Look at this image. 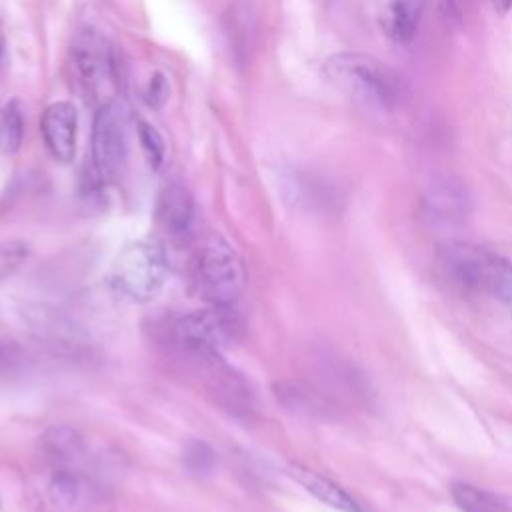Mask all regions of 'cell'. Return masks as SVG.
<instances>
[{
    "label": "cell",
    "instance_id": "obj_1",
    "mask_svg": "<svg viewBox=\"0 0 512 512\" xmlns=\"http://www.w3.org/2000/svg\"><path fill=\"white\" fill-rule=\"evenodd\" d=\"M440 276L462 294L512 300V260L472 242L448 240L436 254Z\"/></svg>",
    "mask_w": 512,
    "mask_h": 512
},
{
    "label": "cell",
    "instance_id": "obj_2",
    "mask_svg": "<svg viewBox=\"0 0 512 512\" xmlns=\"http://www.w3.org/2000/svg\"><path fill=\"white\" fill-rule=\"evenodd\" d=\"M324 76L340 94L362 108L384 112L400 100L398 76L370 54H332L324 62Z\"/></svg>",
    "mask_w": 512,
    "mask_h": 512
},
{
    "label": "cell",
    "instance_id": "obj_3",
    "mask_svg": "<svg viewBox=\"0 0 512 512\" xmlns=\"http://www.w3.org/2000/svg\"><path fill=\"white\" fill-rule=\"evenodd\" d=\"M244 332V322L234 304H210L176 320L172 340L188 360L220 356Z\"/></svg>",
    "mask_w": 512,
    "mask_h": 512
},
{
    "label": "cell",
    "instance_id": "obj_4",
    "mask_svg": "<svg viewBox=\"0 0 512 512\" xmlns=\"http://www.w3.org/2000/svg\"><path fill=\"white\" fill-rule=\"evenodd\" d=\"M198 294L210 304H234L242 294L246 272L236 250L220 236H206L192 258Z\"/></svg>",
    "mask_w": 512,
    "mask_h": 512
},
{
    "label": "cell",
    "instance_id": "obj_5",
    "mask_svg": "<svg viewBox=\"0 0 512 512\" xmlns=\"http://www.w3.org/2000/svg\"><path fill=\"white\" fill-rule=\"evenodd\" d=\"M114 290L132 302L154 300L168 280V258L160 242L138 240L122 248L112 264Z\"/></svg>",
    "mask_w": 512,
    "mask_h": 512
},
{
    "label": "cell",
    "instance_id": "obj_6",
    "mask_svg": "<svg viewBox=\"0 0 512 512\" xmlns=\"http://www.w3.org/2000/svg\"><path fill=\"white\" fill-rule=\"evenodd\" d=\"M126 162L124 110L110 100L100 104L92 122V166L100 184L114 182Z\"/></svg>",
    "mask_w": 512,
    "mask_h": 512
},
{
    "label": "cell",
    "instance_id": "obj_7",
    "mask_svg": "<svg viewBox=\"0 0 512 512\" xmlns=\"http://www.w3.org/2000/svg\"><path fill=\"white\" fill-rule=\"evenodd\" d=\"M70 56L84 90L102 100L114 84V60L106 38L92 28H84L74 36Z\"/></svg>",
    "mask_w": 512,
    "mask_h": 512
},
{
    "label": "cell",
    "instance_id": "obj_8",
    "mask_svg": "<svg viewBox=\"0 0 512 512\" xmlns=\"http://www.w3.org/2000/svg\"><path fill=\"white\" fill-rule=\"evenodd\" d=\"M420 206L430 224L450 228L470 218L472 196L468 186L456 176H438L424 188Z\"/></svg>",
    "mask_w": 512,
    "mask_h": 512
},
{
    "label": "cell",
    "instance_id": "obj_9",
    "mask_svg": "<svg viewBox=\"0 0 512 512\" xmlns=\"http://www.w3.org/2000/svg\"><path fill=\"white\" fill-rule=\"evenodd\" d=\"M22 318L28 324L30 334L54 352L78 354L84 348L86 340L80 328L54 306L30 304L22 310Z\"/></svg>",
    "mask_w": 512,
    "mask_h": 512
},
{
    "label": "cell",
    "instance_id": "obj_10",
    "mask_svg": "<svg viewBox=\"0 0 512 512\" xmlns=\"http://www.w3.org/2000/svg\"><path fill=\"white\" fill-rule=\"evenodd\" d=\"M272 392L276 402L296 416L328 420L338 412L336 402L326 392L302 380H280L272 386Z\"/></svg>",
    "mask_w": 512,
    "mask_h": 512
},
{
    "label": "cell",
    "instance_id": "obj_11",
    "mask_svg": "<svg viewBox=\"0 0 512 512\" xmlns=\"http://www.w3.org/2000/svg\"><path fill=\"white\" fill-rule=\"evenodd\" d=\"M76 128H78V114L70 102H54L46 106L40 120V132L54 160L66 164L74 158Z\"/></svg>",
    "mask_w": 512,
    "mask_h": 512
},
{
    "label": "cell",
    "instance_id": "obj_12",
    "mask_svg": "<svg viewBox=\"0 0 512 512\" xmlns=\"http://www.w3.org/2000/svg\"><path fill=\"white\" fill-rule=\"evenodd\" d=\"M428 0H380L378 24L394 44H408L422 22Z\"/></svg>",
    "mask_w": 512,
    "mask_h": 512
},
{
    "label": "cell",
    "instance_id": "obj_13",
    "mask_svg": "<svg viewBox=\"0 0 512 512\" xmlns=\"http://www.w3.org/2000/svg\"><path fill=\"white\" fill-rule=\"evenodd\" d=\"M288 474L304 486L312 496H316L320 502L340 510V512H370L360 500H356L348 490H344L334 480L302 466V464H290Z\"/></svg>",
    "mask_w": 512,
    "mask_h": 512
},
{
    "label": "cell",
    "instance_id": "obj_14",
    "mask_svg": "<svg viewBox=\"0 0 512 512\" xmlns=\"http://www.w3.org/2000/svg\"><path fill=\"white\" fill-rule=\"evenodd\" d=\"M194 216V202L190 192L178 184H166L156 200V222L172 236L188 232Z\"/></svg>",
    "mask_w": 512,
    "mask_h": 512
},
{
    "label": "cell",
    "instance_id": "obj_15",
    "mask_svg": "<svg viewBox=\"0 0 512 512\" xmlns=\"http://www.w3.org/2000/svg\"><path fill=\"white\" fill-rule=\"evenodd\" d=\"M450 496L462 512H512V496L490 492L468 482H454Z\"/></svg>",
    "mask_w": 512,
    "mask_h": 512
},
{
    "label": "cell",
    "instance_id": "obj_16",
    "mask_svg": "<svg viewBox=\"0 0 512 512\" xmlns=\"http://www.w3.org/2000/svg\"><path fill=\"white\" fill-rule=\"evenodd\" d=\"M24 134V116L16 100L6 102L0 108V152L14 154L20 148Z\"/></svg>",
    "mask_w": 512,
    "mask_h": 512
},
{
    "label": "cell",
    "instance_id": "obj_17",
    "mask_svg": "<svg viewBox=\"0 0 512 512\" xmlns=\"http://www.w3.org/2000/svg\"><path fill=\"white\" fill-rule=\"evenodd\" d=\"M182 464L190 476H210L216 468V452L204 440H190L182 452Z\"/></svg>",
    "mask_w": 512,
    "mask_h": 512
},
{
    "label": "cell",
    "instance_id": "obj_18",
    "mask_svg": "<svg viewBox=\"0 0 512 512\" xmlns=\"http://www.w3.org/2000/svg\"><path fill=\"white\" fill-rule=\"evenodd\" d=\"M44 444L56 458H76L82 450L80 434L70 426H54L46 432Z\"/></svg>",
    "mask_w": 512,
    "mask_h": 512
},
{
    "label": "cell",
    "instance_id": "obj_19",
    "mask_svg": "<svg viewBox=\"0 0 512 512\" xmlns=\"http://www.w3.org/2000/svg\"><path fill=\"white\" fill-rule=\"evenodd\" d=\"M30 256V246L22 240L0 242V282L14 276Z\"/></svg>",
    "mask_w": 512,
    "mask_h": 512
},
{
    "label": "cell",
    "instance_id": "obj_20",
    "mask_svg": "<svg viewBox=\"0 0 512 512\" xmlns=\"http://www.w3.org/2000/svg\"><path fill=\"white\" fill-rule=\"evenodd\" d=\"M138 138H140V146H142V152H144L150 168L158 170L164 162V152H166L162 134L148 122H138Z\"/></svg>",
    "mask_w": 512,
    "mask_h": 512
},
{
    "label": "cell",
    "instance_id": "obj_21",
    "mask_svg": "<svg viewBox=\"0 0 512 512\" xmlns=\"http://www.w3.org/2000/svg\"><path fill=\"white\" fill-rule=\"evenodd\" d=\"M50 496L58 506H72L78 500L80 494V484L78 478L68 472V470H58L52 478H50Z\"/></svg>",
    "mask_w": 512,
    "mask_h": 512
},
{
    "label": "cell",
    "instance_id": "obj_22",
    "mask_svg": "<svg viewBox=\"0 0 512 512\" xmlns=\"http://www.w3.org/2000/svg\"><path fill=\"white\" fill-rule=\"evenodd\" d=\"M168 94H170V88H168V80L162 72H156L150 76L148 84H146V90H144V100L150 108H162L164 102L168 100Z\"/></svg>",
    "mask_w": 512,
    "mask_h": 512
},
{
    "label": "cell",
    "instance_id": "obj_23",
    "mask_svg": "<svg viewBox=\"0 0 512 512\" xmlns=\"http://www.w3.org/2000/svg\"><path fill=\"white\" fill-rule=\"evenodd\" d=\"M16 358V346L12 342L0 340V366L10 364Z\"/></svg>",
    "mask_w": 512,
    "mask_h": 512
},
{
    "label": "cell",
    "instance_id": "obj_24",
    "mask_svg": "<svg viewBox=\"0 0 512 512\" xmlns=\"http://www.w3.org/2000/svg\"><path fill=\"white\" fill-rule=\"evenodd\" d=\"M492 6H494L496 12L506 14L512 8V0H492Z\"/></svg>",
    "mask_w": 512,
    "mask_h": 512
},
{
    "label": "cell",
    "instance_id": "obj_25",
    "mask_svg": "<svg viewBox=\"0 0 512 512\" xmlns=\"http://www.w3.org/2000/svg\"><path fill=\"white\" fill-rule=\"evenodd\" d=\"M2 56H4V50H2V40H0V64H2Z\"/></svg>",
    "mask_w": 512,
    "mask_h": 512
}]
</instances>
